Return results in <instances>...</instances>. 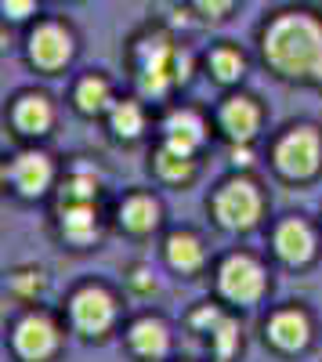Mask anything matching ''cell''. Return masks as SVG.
I'll return each mask as SVG.
<instances>
[{
  "instance_id": "cell-1",
  "label": "cell",
  "mask_w": 322,
  "mask_h": 362,
  "mask_svg": "<svg viewBox=\"0 0 322 362\" xmlns=\"http://www.w3.org/2000/svg\"><path fill=\"white\" fill-rule=\"evenodd\" d=\"M261 51L279 76H311L322 69V25L308 11H286L268 22Z\"/></svg>"
},
{
  "instance_id": "cell-2",
  "label": "cell",
  "mask_w": 322,
  "mask_h": 362,
  "mask_svg": "<svg viewBox=\"0 0 322 362\" xmlns=\"http://www.w3.org/2000/svg\"><path fill=\"white\" fill-rule=\"evenodd\" d=\"M138 80L145 95H167L170 83H178V47L167 37H149L138 44Z\"/></svg>"
},
{
  "instance_id": "cell-3",
  "label": "cell",
  "mask_w": 322,
  "mask_h": 362,
  "mask_svg": "<svg viewBox=\"0 0 322 362\" xmlns=\"http://www.w3.org/2000/svg\"><path fill=\"white\" fill-rule=\"evenodd\" d=\"M318 160H322V138L311 131V127H297L290 131L279 145H275V167L279 174L286 177H311L318 170Z\"/></svg>"
},
{
  "instance_id": "cell-4",
  "label": "cell",
  "mask_w": 322,
  "mask_h": 362,
  "mask_svg": "<svg viewBox=\"0 0 322 362\" xmlns=\"http://www.w3.org/2000/svg\"><path fill=\"white\" fill-rule=\"evenodd\" d=\"M214 214L225 228H250L257 218H261V196H257V185L254 181H228L221 185V192L214 196Z\"/></svg>"
},
{
  "instance_id": "cell-5",
  "label": "cell",
  "mask_w": 322,
  "mask_h": 362,
  "mask_svg": "<svg viewBox=\"0 0 322 362\" xmlns=\"http://www.w3.org/2000/svg\"><path fill=\"white\" fill-rule=\"evenodd\" d=\"M217 286L228 300L250 305V300H257L261 293H265V268L246 254H232L217 272Z\"/></svg>"
},
{
  "instance_id": "cell-6",
  "label": "cell",
  "mask_w": 322,
  "mask_h": 362,
  "mask_svg": "<svg viewBox=\"0 0 322 362\" xmlns=\"http://www.w3.org/2000/svg\"><path fill=\"white\" fill-rule=\"evenodd\" d=\"M69 312H73L76 329H83V334H91V337H102L116 319V300L102 286H83V290L73 293Z\"/></svg>"
},
{
  "instance_id": "cell-7",
  "label": "cell",
  "mask_w": 322,
  "mask_h": 362,
  "mask_svg": "<svg viewBox=\"0 0 322 362\" xmlns=\"http://www.w3.org/2000/svg\"><path fill=\"white\" fill-rule=\"evenodd\" d=\"M69 58H73V37H69V29L47 22V25H40L37 33L29 37V62H33V66L54 73V69H62Z\"/></svg>"
},
{
  "instance_id": "cell-8",
  "label": "cell",
  "mask_w": 322,
  "mask_h": 362,
  "mask_svg": "<svg viewBox=\"0 0 322 362\" xmlns=\"http://www.w3.org/2000/svg\"><path fill=\"white\" fill-rule=\"evenodd\" d=\"M58 348V326L47 315H25L15 326V351L29 362H44Z\"/></svg>"
},
{
  "instance_id": "cell-9",
  "label": "cell",
  "mask_w": 322,
  "mask_h": 362,
  "mask_svg": "<svg viewBox=\"0 0 322 362\" xmlns=\"http://www.w3.org/2000/svg\"><path fill=\"white\" fill-rule=\"evenodd\" d=\"M275 254L286 261V264H308L311 254H315V235L304 221H282L275 228Z\"/></svg>"
},
{
  "instance_id": "cell-10",
  "label": "cell",
  "mask_w": 322,
  "mask_h": 362,
  "mask_svg": "<svg viewBox=\"0 0 322 362\" xmlns=\"http://www.w3.org/2000/svg\"><path fill=\"white\" fill-rule=\"evenodd\" d=\"M11 181L22 196H40L47 185H51V160L40 156V153H22L15 163H11Z\"/></svg>"
},
{
  "instance_id": "cell-11",
  "label": "cell",
  "mask_w": 322,
  "mask_h": 362,
  "mask_svg": "<svg viewBox=\"0 0 322 362\" xmlns=\"http://www.w3.org/2000/svg\"><path fill=\"white\" fill-rule=\"evenodd\" d=\"M257 124H261V112L250 98H228L221 105V127L232 141H250Z\"/></svg>"
},
{
  "instance_id": "cell-12",
  "label": "cell",
  "mask_w": 322,
  "mask_h": 362,
  "mask_svg": "<svg viewBox=\"0 0 322 362\" xmlns=\"http://www.w3.org/2000/svg\"><path fill=\"white\" fill-rule=\"evenodd\" d=\"M268 337H272V344L282 348V351H297V348L308 344L311 326H308V319H304L301 312L290 308V312L272 315V322H268Z\"/></svg>"
},
{
  "instance_id": "cell-13",
  "label": "cell",
  "mask_w": 322,
  "mask_h": 362,
  "mask_svg": "<svg viewBox=\"0 0 322 362\" xmlns=\"http://www.w3.org/2000/svg\"><path fill=\"white\" fill-rule=\"evenodd\" d=\"M203 131H207V124L192 112V109H181V112H170L167 116V145L178 148V153H189L203 141Z\"/></svg>"
},
{
  "instance_id": "cell-14",
  "label": "cell",
  "mask_w": 322,
  "mask_h": 362,
  "mask_svg": "<svg viewBox=\"0 0 322 362\" xmlns=\"http://www.w3.org/2000/svg\"><path fill=\"white\" fill-rule=\"evenodd\" d=\"M62 235L76 247H87L98 235V218L91 203H66L62 206Z\"/></svg>"
},
{
  "instance_id": "cell-15",
  "label": "cell",
  "mask_w": 322,
  "mask_h": 362,
  "mask_svg": "<svg viewBox=\"0 0 322 362\" xmlns=\"http://www.w3.org/2000/svg\"><path fill=\"white\" fill-rule=\"evenodd\" d=\"M11 116H15V127H18L22 134H47L51 119H54V112H51V105H47L44 95H25V98H18V105H15Z\"/></svg>"
},
{
  "instance_id": "cell-16",
  "label": "cell",
  "mask_w": 322,
  "mask_h": 362,
  "mask_svg": "<svg viewBox=\"0 0 322 362\" xmlns=\"http://www.w3.org/2000/svg\"><path fill=\"white\" fill-rule=\"evenodd\" d=\"M167 344H170V337H167V326H163L160 319H141V322L131 326V348H134L141 358H160V355H167Z\"/></svg>"
},
{
  "instance_id": "cell-17",
  "label": "cell",
  "mask_w": 322,
  "mask_h": 362,
  "mask_svg": "<svg viewBox=\"0 0 322 362\" xmlns=\"http://www.w3.org/2000/svg\"><path fill=\"white\" fill-rule=\"evenodd\" d=\"M120 225L134 235H145V232H153L160 225V206L156 199L149 196H131L124 206H120Z\"/></svg>"
},
{
  "instance_id": "cell-18",
  "label": "cell",
  "mask_w": 322,
  "mask_h": 362,
  "mask_svg": "<svg viewBox=\"0 0 322 362\" xmlns=\"http://www.w3.org/2000/svg\"><path fill=\"white\" fill-rule=\"evenodd\" d=\"M167 261L178 268V272H199V264H203L199 239L189 235V232H174V235L167 239Z\"/></svg>"
},
{
  "instance_id": "cell-19",
  "label": "cell",
  "mask_w": 322,
  "mask_h": 362,
  "mask_svg": "<svg viewBox=\"0 0 322 362\" xmlns=\"http://www.w3.org/2000/svg\"><path fill=\"white\" fill-rule=\"evenodd\" d=\"M156 170L167 177V181H185V177H192V156L189 153H178V148H170V145H163L160 153H156Z\"/></svg>"
},
{
  "instance_id": "cell-20",
  "label": "cell",
  "mask_w": 322,
  "mask_h": 362,
  "mask_svg": "<svg viewBox=\"0 0 322 362\" xmlns=\"http://www.w3.org/2000/svg\"><path fill=\"white\" fill-rule=\"evenodd\" d=\"M76 105L80 112H102L109 105V83L102 76H87L76 87Z\"/></svg>"
},
{
  "instance_id": "cell-21",
  "label": "cell",
  "mask_w": 322,
  "mask_h": 362,
  "mask_svg": "<svg viewBox=\"0 0 322 362\" xmlns=\"http://www.w3.org/2000/svg\"><path fill=\"white\" fill-rule=\"evenodd\" d=\"M141 127H145V116H141V109L134 102H120L112 109V131L120 138H138Z\"/></svg>"
},
{
  "instance_id": "cell-22",
  "label": "cell",
  "mask_w": 322,
  "mask_h": 362,
  "mask_svg": "<svg viewBox=\"0 0 322 362\" xmlns=\"http://www.w3.org/2000/svg\"><path fill=\"white\" fill-rule=\"evenodd\" d=\"M210 69L221 83H232V80H239L243 76V54L239 51H232V47H217L210 54Z\"/></svg>"
},
{
  "instance_id": "cell-23",
  "label": "cell",
  "mask_w": 322,
  "mask_h": 362,
  "mask_svg": "<svg viewBox=\"0 0 322 362\" xmlns=\"http://www.w3.org/2000/svg\"><path fill=\"white\" fill-rule=\"evenodd\" d=\"M98 196V181L95 177H69L62 189V206L66 203H91Z\"/></svg>"
},
{
  "instance_id": "cell-24",
  "label": "cell",
  "mask_w": 322,
  "mask_h": 362,
  "mask_svg": "<svg viewBox=\"0 0 322 362\" xmlns=\"http://www.w3.org/2000/svg\"><path fill=\"white\" fill-rule=\"evenodd\" d=\"M210 341H214V351L221 355V358H228L232 351L239 348V329H236V322H228V319H221L214 329H210Z\"/></svg>"
},
{
  "instance_id": "cell-25",
  "label": "cell",
  "mask_w": 322,
  "mask_h": 362,
  "mask_svg": "<svg viewBox=\"0 0 322 362\" xmlns=\"http://www.w3.org/2000/svg\"><path fill=\"white\" fill-rule=\"evenodd\" d=\"M11 290L22 293V297H33V293L44 290V276H40V272H33V268L15 272V276H11Z\"/></svg>"
},
{
  "instance_id": "cell-26",
  "label": "cell",
  "mask_w": 322,
  "mask_h": 362,
  "mask_svg": "<svg viewBox=\"0 0 322 362\" xmlns=\"http://www.w3.org/2000/svg\"><path fill=\"white\" fill-rule=\"evenodd\" d=\"M196 11L199 15H207V18H225L232 11V0H192Z\"/></svg>"
},
{
  "instance_id": "cell-27",
  "label": "cell",
  "mask_w": 322,
  "mask_h": 362,
  "mask_svg": "<svg viewBox=\"0 0 322 362\" xmlns=\"http://www.w3.org/2000/svg\"><path fill=\"white\" fill-rule=\"evenodd\" d=\"M33 8H37V0H4V15L11 18H25Z\"/></svg>"
},
{
  "instance_id": "cell-28",
  "label": "cell",
  "mask_w": 322,
  "mask_h": 362,
  "mask_svg": "<svg viewBox=\"0 0 322 362\" xmlns=\"http://www.w3.org/2000/svg\"><path fill=\"white\" fill-rule=\"evenodd\" d=\"M217 322H221V312L210 308V305H207V308H199V312L192 315V326H210V329H214Z\"/></svg>"
},
{
  "instance_id": "cell-29",
  "label": "cell",
  "mask_w": 322,
  "mask_h": 362,
  "mask_svg": "<svg viewBox=\"0 0 322 362\" xmlns=\"http://www.w3.org/2000/svg\"><path fill=\"white\" fill-rule=\"evenodd\" d=\"M145 276H149L145 268H134V272H131V283H134L138 290H153V279H145Z\"/></svg>"
},
{
  "instance_id": "cell-30",
  "label": "cell",
  "mask_w": 322,
  "mask_h": 362,
  "mask_svg": "<svg viewBox=\"0 0 322 362\" xmlns=\"http://www.w3.org/2000/svg\"><path fill=\"white\" fill-rule=\"evenodd\" d=\"M232 163H236V167H250V148H232Z\"/></svg>"
},
{
  "instance_id": "cell-31",
  "label": "cell",
  "mask_w": 322,
  "mask_h": 362,
  "mask_svg": "<svg viewBox=\"0 0 322 362\" xmlns=\"http://www.w3.org/2000/svg\"><path fill=\"white\" fill-rule=\"evenodd\" d=\"M315 76H318V83H322V69H318V73H315Z\"/></svg>"
}]
</instances>
